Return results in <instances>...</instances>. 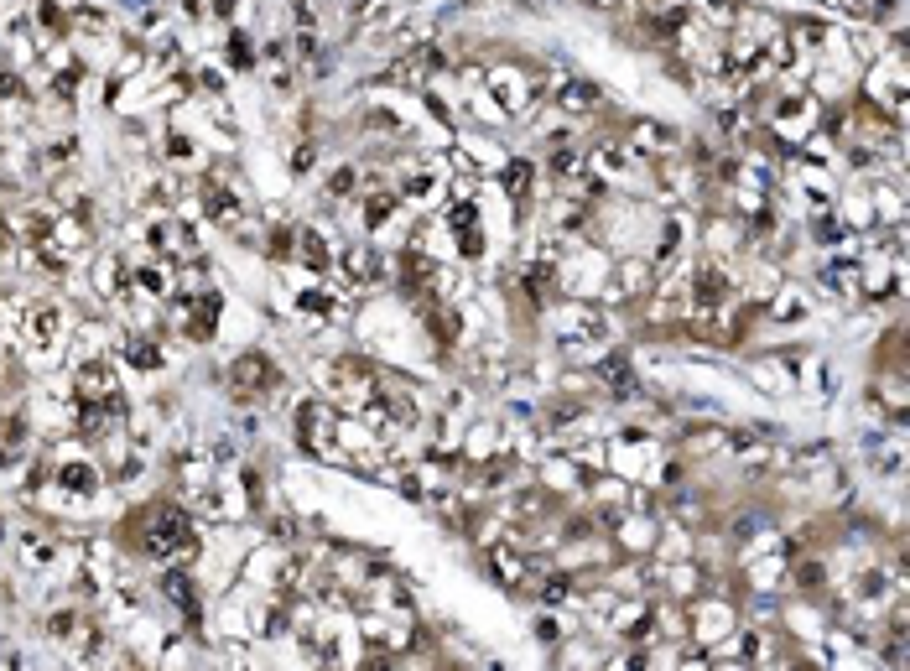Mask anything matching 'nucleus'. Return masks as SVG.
Instances as JSON below:
<instances>
[{
  "label": "nucleus",
  "mask_w": 910,
  "mask_h": 671,
  "mask_svg": "<svg viewBox=\"0 0 910 671\" xmlns=\"http://www.w3.org/2000/svg\"><path fill=\"white\" fill-rule=\"evenodd\" d=\"M489 567H494V578H500L505 588H526V557H520V552L494 547L489 552Z\"/></svg>",
  "instance_id": "nucleus-17"
},
{
  "label": "nucleus",
  "mask_w": 910,
  "mask_h": 671,
  "mask_svg": "<svg viewBox=\"0 0 910 671\" xmlns=\"http://www.w3.org/2000/svg\"><path fill=\"white\" fill-rule=\"evenodd\" d=\"M146 245L156 250V255H167V261H198V235H193V224L188 219H177V214H167V219H156L151 229H146Z\"/></svg>",
  "instance_id": "nucleus-8"
},
{
  "label": "nucleus",
  "mask_w": 910,
  "mask_h": 671,
  "mask_svg": "<svg viewBox=\"0 0 910 671\" xmlns=\"http://www.w3.org/2000/svg\"><path fill=\"white\" fill-rule=\"evenodd\" d=\"M292 16H297L302 32H312V27L323 21V0H292Z\"/></svg>",
  "instance_id": "nucleus-26"
},
{
  "label": "nucleus",
  "mask_w": 910,
  "mask_h": 671,
  "mask_svg": "<svg viewBox=\"0 0 910 671\" xmlns=\"http://www.w3.org/2000/svg\"><path fill=\"white\" fill-rule=\"evenodd\" d=\"M141 557L162 562V567H177V562H193L198 557V531L182 510H151V521L141 526L136 536Z\"/></svg>",
  "instance_id": "nucleus-1"
},
{
  "label": "nucleus",
  "mask_w": 910,
  "mask_h": 671,
  "mask_svg": "<svg viewBox=\"0 0 910 671\" xmlns=\"http://www.w3.org/2000/svg\"><path fill=\"white\" fill-rule=\"evenodd\" d=\"M156 588H162V599H167L172 609H182L188 630H198V588H193V578H188V573H177V567H167Z\"/></svg>",
  "instance_id": "nucleus-14"
},
{
  "label": "nucleus",
  "mask_w": 910,
  "mask_h": 671,
  "mask_svg": "<svg viewBox=\"0 0 910 671\" xmlns=\"http://www.w3.org/2000/svg\"><path fill=\"white\" fill-rule=\"evenodd\" d=\"M52 557H58V541H47V536H37V531H26V536H21V562L32 567V573L52 567Z\"/></svg>",
  "instance_id": "nucleus-20"
},
{
  "label": "nucleus",
  "mask_w": 910,
  "mask_h": 671,
  "mask_svg": "<svg viewBox=\"0 0 910 671\" xmlns=\"http://www.w3.org/2000/svg\"><path fill=\"white\" fill-rule=\"evenodd\" d=\"M297 245H302V250H297V255H302V266H312V271H328V266L338 261V255L328 250V240L318 235V229H302Z\"/></svg>",
  "instance_id": "nucleus-19"
},
{
  "label": "nucleus",
  "mask_w": 910,
  "mask_h": 671,
  "mask_svg": "<svg viewBox=\"0 0 910 671\" xmlns=\"http://www.w3.org/2000/svg\"><path fill=\"white\" fill-rule=\"evenodd\" d=\"M489 89H494V99H500L505 115L531 105V79H526V73H515V68H500V73L489 79Z\"/></svg>",
  "instance_id": "nucleus-16"
},
{
  "label": "nucleus",
  "mask_w": 910,
  "mask_h": 671,
  "mask_svg": "<svg viewBox=\"0 0 910 671\" xmlns=\"http://www.w3.org/2000/svg\"><path fill=\"white\" fill-rule=\"evenodd\" d=\"M120 359H125L130 370H141V375L167 370V349L156 344V333H136V328H130L125 339H120Z\"/></svg>",
  "instance_id": "nucleus-12"
},
{
  "label": "nucleus",
  "mask_w": 910,
  "mask_h": 671,
  "mask_svg": "<svg viewBox=\"0 0 910 671\" xmlns=\"http://www.w3.org/2000/svg\"><path fill=\"white\" fill-rule=\"evenodd\" d=\"M47 640H78V614L73 609H58V614H47Z\"/></svg>",
  "instance_id": "nucleus-25"
},
{
  "label": "nucleus",
  "mask_w": 910,
  "mask_h": 671,
  "mask_svg": "<svg viewBox=\"0 0 910 671\" xmlns=\"http://www.w3.org/2000/svg\"><path fill=\"white\" fill-rule=\"evenodd\" d=\"M349 188H354V172H349V167H338V172L328 177V193H349Z\"/></svg>",
  "instance_id": "nucleus-30"
},
{
  "label": "nucleus",
  "mask_w": 910,
  "mask_h": 671,
  "mask_svg": "<svg viewBox=\"0 0 910 671\" xmlns=\"http://www.w3.org/2000/svg\"><path fill=\"white\" fill-rule=\"evenodd\" d=\"M323 385H328V396L338 406H364V401L380 391V375L370 365H359V359H338V365L323 375Z\"/></svg>",
  "instance_id": "nucleus-7"
},
{
  "label": "nucleus",
  "mask_w": 910,
  "mask_h": 671,
  "mask_svg": "<svg viewBox=\"0 0 910 671\" xmlns=\"http://www.w3.org/2000/svg\"><path fill=\"white\" fill-rule=\"evenodd\" d=\"M26 443H32V422H26L21 411H6V417H0V469H16L26 458Z\"/></svg>",
  "instance_id": "nucleus-13"
},
{
  "label": "nucleus",
  "mask_w": 910,
  "mask_h": 671,
  "mask_svg": "<svg viewBox=\"0 0 910 671\" xmlns=\"http://www.w3.org/2000/svg\"><path fill=\"white\" fill-rule=\"evenodd\" d=\"M396 209H401V198H396V193H370V198H364V224H370L375 235H380V229H390Z\"/></svg>",
  "instance_id": "nucleus-21"
},
{
  "label": "nucleus",
  "mask_w": 910,
  "mask_h": 671,
  "mask_svg": "<svg viewBox=\"0 0 910 671\" xmlns=\"http://www.w3.org/2000/svg\"><path fill=\"white\" fill-rule=\"evenodd\" d=\"M588 6H598V11H609V6H619V0H588Z\"/></svg>",
  "instance_id": "nucleus-31"
},
{
  "label": "nucleus",
  "mask_w": 910,
  "mask_h": 671,
  "mask_svg": "<svg viewBox=\"0 0 910 671\" xmlns=\"http://www.w3.org/2000/svg\"><path fill=\"white\" fill-rule=\"evenodd\" d=\"M338 271H344V281H349V297H359V292H370L375 281H380V271H385V261L375 250H364V245H349V250H338V261H333Z\"/></svg>",
  "instance_id": "nucleus-11"
},
{
  "label": "nucleus",
  "mask_w": 910,
  "mask_h": 671,
  "mask_svg": "<svg viewBox=\"0 0 910 671\" xmlns=\"http://www.w3.org/2000/svg\"><path fill=\"white\" fill-rule=\"evenodd\" d=\"M297 443H302L312 458H333V463L349 458L344 448H338V417H333L323 401H302V406H297Z\"/></svg>",
  "instance_id": "nucleus-3"
},
{
  "label": "nucleus",
  "mask_w": 910,
  "mask_h": 671,
  "mask_svg": "<svg viewBox=\"0 0 910 671\" xmlns=\"http://www.w3.org/2000/svg\"><path fill=\"white\" fill-rule=\"evenodd\" d=\"M552 328H557V339H598V333H604V313H598V307H588V302H562V307H552Z\"/></svg>",
  "instance_id": "nucleus-10"
},
{
  "label": "nucleus",
  "mask_w": 910,
  "mask_h": 671,
  "mask_svg": "<svg viewBox=\"0 0 910 671\" xmlns=\"http://www.w3.org/2000/svg\"><path fill=\"white\" fill-rule=\"evenodd\" d=\"M624 146H630L635 157H666V151L676 146V131H666V125H656V120H635Z\"/></svg>",
  "instance_id": "nucleus-15"
},
{
  "label": "nucleus",
  "mask_w": 910,
  "mask_h": 671,
  "mask_svg": "<svg viewBox=\"0 0 910 671\" xmlns=\"http://www.w3.org/2000/svg\"><path fill=\"white\" fill-rule=\"evenodd\" d=\"M229 63H234V68H250V63H255V47H250V37H245V32H234V37H229Z\"/></svg>",
  "instance_id": "nucleus-27"
},
{
  "label": "nucleus",
  "mask_w": 910,
  "mask_h": 671,
  "mask_svg": "<svg viewBox=\"0 0 910 671\" xmlns=\"http://www.w3.org/2000/svg\"><path fill=\"white\" fill-rule=\"evenodd\" d=\"M229 391L240 396V401H255V396L276 391V365H271L266 354H240L229 365Z\"/></svg>",
  "instance_id": "nucleus-9"
},
{
  "label": "nucleus",
  "mask_w": 910,
  "mask_h": 671,
  "mask_svg": "<svg viewBox=\"0 0 910 671\" xmlns=\"http://www.w3.org/2000/svg\"><path fill=\"white\" fill-rule=\"evenodd\" d=\"M640 287H650V266L645 261H624L609 281V297H635Z\"/></svg>",
  "instance_id": "nucleus-18"
},
{
  "label": "nucleus",
  "mask_w": 910,
  "mask_h": 671,
  "mask_svg": "<svg viewBox=\"0 0 910 671\" xmlns=\"http://www.w3.org/2000/svg\"><path fill=\"white\" fill-rule=\"evenodd\" d=\"M557 99H562L567 110H593L598 105V89L593 84H578V79H562L557 84Z\"/></svg>",
  "instance_id": "nucleus-24"
},
{
  "label": "nucleus",
  "mask_w": 910,
  "mask_h": 671,
  "mask_svg": "<svg viewBox=\"0 0 910 671\" xmlns=\"http://www.w3.org/2000/svg\"><path fill=\"white\" fill-rule=\"evenodd\" d=\"M723 625H728V609H718V604H713V609H702V630H697V635H708V640H713V635H723Z\"/></svg>",
  "instance_id": "nucleus-28"
},
{
  "label": "nucleus",
  "mask_w": 910,
  "mask_h": 671,
  "mask_svg": "<svg viewBox=\"0 0 910 671\" xmlns=\"http://www.w3.org/2000/svg\"><path fill=\"white\" fill-rule=\"evenodd\" d=\"M500 183H505L510 198H526L531 183H536V167H531V162H505V167H500Z\"/></svg>",
  "instance_id": "nucleus-23"
},
{
  "label": "nucleus",
  "mask_w": 910,
  "mask_h": 671,
  "mask_svg": "<svg viewBox=\"0 0 910 671\" xmlns=\"http://www.w3.org/2000/svg\"><path fill=\"white\" fill-rule=\"evenodd\" d=\"M541 599H546V604H567V599H572V583H567V578H546Z\"/></svg>",
  "instance_id": "nucleus-29"
},
{
  "label": "nucleus",
  "mask_w": 910,
  "mask_h": 671,
  "mask_svg": "<svg viewBox=\"0 0 910 671\" xmlns=\"http://www.w3.org/2000/svg\"><path fill=\"white\" fill-rule=\"evenodd\" d=\"M42 479H47V495L58 505H89L99 495V469L89 458H52Z\"/></svg>",
  "instance_id": "nucleus-2"
},
{
  "label": "nucleus",
  "mask_w": 910,
  "mask_h": 671,
  "mask_svg": "<svg viewBox=\"0 0 910 671\" xmlns=\"http://www.w3.org/2000/svg\"><path fill=\"white\" fill-rule=\"evenodd\" d=\"M198 214L219 229H234V235H245V198L234 193L224 177H198Z\"/></svg>",
  "instance_id": "nucleus-4"
},
{
  "label": "nucleus",
  "mask_w": 910,
  "mask_h": 671,
  "mask_svg": "<svg viewBox=\"0 0 910 671\" xmlns=\"http://www.w3.org/2000/svg\"><path fill=\"white\" fill-rule=\"evenodd\" d=\"M822 120V99L812 94V89H796L791 84V94L775 105V115H770V125H775V136H786V141H806L812 136V125Z\"/></svg>",
  "instance_id": "nucleus-6"
},
{
  "label": "nucleus",
  "mask_w": 910,
  "mask_h": 671,
  "mask_svg": "<svg viewBox=\"0 0 910 671\" xmlns=\"http://www.w3.org/2000/svg\"><path fill=\"white\" fill-rule=\"evenodd\" d=\"M812 313V297H806L801 287H775V318L791 323V318H806Z\"/></svg>",
  "instance_id": "nucleus-22"
},
{
  "label": "nucleus",
  "mask_w": 910,
  "mask_h": 671,
  "mask_svg": "<svg viewBox=\"0 0 910 671\" xmlns=\"http://www.w3.org/2000/svg\"><path fill=\"white\" fill-rule=\"evenodd\" d=\"M21 344H26V354H32V359H52V354H58V344H63V307H58V302L26 307V318H21Z\"/></svg>",
  "instance_id": "nucleus-5"
}]
</instances>
